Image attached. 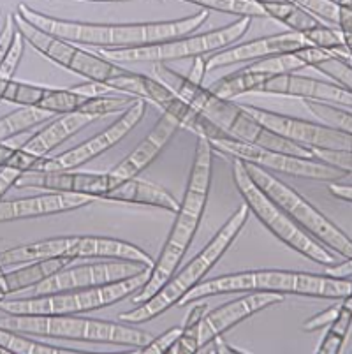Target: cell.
<instances>
[{
	"label": "cell",
	"mask_w": 352,
	"mask_h": 354,
	"mask_svg": "<svg viewBox=\"0 0 352 354\" xmlns=\"http://www.w3.org/2000/svg\"><path fill=\"white\" fill-rule=\"evenodd\" d=\"M16 12L21 15L34 27L41 28L46 34L66 39L69 43L85 44V46L108 48H138L148 44L164 43L176 39L198 30L210 18L208 9L187 16L182 20L167 21H143V24H85V21H71L43 15L28 8L27 4H18Z\"/></svg>",
	"instance_id": "cell-1"
},
{
	"label": "cell",
	"mask_w": 352,
	"mask_h": 354,
	"mask_svg": "<svg viewBox=\"0 0 352 354\" xmlns=\"http://www.w3.org/2000/svg\"><path fill=\"white\" fill-rule=\"evenodd\" d=\"M212 169L213 148L206 138H199L183 199L180 201L178 210L174 212L176 217H174L173 226H171L159 257L154 261V266L150 268L147 284L132 295L131 301L134 305H140L151 298L180 268V263L185 257L194 236L201 226L203 215H205L206 205H208Z\"/></svg>",
	"instance_id": "cell-2"
},
{
	"label": "cell",
	"mask_w": 352,
	"mask_h": 354,
	"mask_svg": "<svg viewBox=\"0 0 352 354\" xmlns=\"http://www.w3.org/2000/svg\"><path fill=\"white\" fill-rule=\"evenodd\" d=\"M155 78L167 86L173 94L178 95L183 102L198 109L208 120L222 129L229 138L245 141V143L256 145V147L275 150V152L287 153V156L303 157V159H314L310 148L284 140L279 134L264 129L259 122L248 117L240 104L232 102L231 99H222L215 95L208 86L203 83L190 82L187 76L171 69L167 64L155 62Z\"/></svg>",
	"instance_id": "cell-3"
},
{
	"label": "cell",
	"mask_w": 352,
	"mask_h": 354,
	"mask_svg": "<svg viewBox=\"0 0 352 354\" xmlns=\"http://www.w3.org/2000/svg\"><path fill=\"white\" fill-rule=\"evenodd\" d=\"M232 292H279V295L344 300L345 296H351L352 282L331 279L324 273L317 275V273L287 272V270H250V272L229 273L201 282L183 296L178 307L196 304L208 296L232 295Z\"/></svg>",
	"instance_id": "cell-4"
},
{
	"label": "cell",
	"mask_w": 352,
	"mask_h": 354,
	"mask_svg": "<svg viewBox=\"0 0 352 354\" xmlns=\"http://www.w3.org/2000/svg\"><path fill=\"white\" fill-rule=\"evenodd\" d=\"M248 217H250V210L243 203L225 221V224L217 231V234L206 243V247L201 252L196 254L183 268L176 270L171 275L169 281L155 292L151 298L138 305L134 310L122 312L118 315V319L127 324H143L163 315L164 312H167L174 305H178L183 296L189 291H192L198 284H201L203 279L212 272L213 266L217 265L219 261L222 259V256L228 252L229 247L232 245V241L237 240L238 234L241 233V230L247 224Z\"/></svg>",
	"instance_id": "cell-5"
},
{
	"label": "cell",
	"mask_w": 352,
	"mask_h": 354,
	"mask_svg": "<svg viewBox=\"0 0 352 354\" xmlns=\"http://www.w3.org/2000/svg\"><path fill=\"white\" fill-rule=\"evenodd\" d=\"M0 326L19 333L50 337V339L77 340V342L115 344V346L138 347L145 346L154 335L129 326L127 323H113L92 317H77L76 314L64 315H12L0 317Z\"/></svg>",
	"instance_id": "cell-6"
},
{
	"label": "cell",
	"mask_w": 352,
	"mask_h": 354,
	"mask_svg": "<svg viewBox=\"0 0 352 354\" xmlns=\"http://www.w3.org/2000/svg\"><path fill=\"white\" fill-rule=\"evenodd\" d=\"M150 277V268L141 270L136 275L111 282V284L95 286L86 289H73V291L53 292L43 296H25L15 300L0 301V310L12 315H64L82 314V312L97 310L132 296L147 284Z\"/></svg>",
	"instance_id": "cell-7"
},
{
	"label": "cell",
	"mask_w": 352,
	"mask_h": 354,
	"mask_svg": "<svg viewBox=\"0 0 352 354\" xmlns=\"http://www.w3.org/2000/svg\"><path fill=\"white\" fill-rule=\"evenodd\" d=\"M232 182L237 185L250 214L256 215L263 222L264 227L275 234L282 243L317 265L326 266L337 263V254L319 243L314 236L305 233L273 199L268 198L250 178L245 162L238 159H232Z\"/></svg>",
	"instance_id": "cell-8"
},
{
	"label": "cell",
	"mask_w": 352,
	"mask_h": 354,
	"mask_svg": "<svg viewBox=\"0 0 352 354\" xmlns=\"http://www.w3.org/2000/svg\"><path fill=\"white\" fill-rule=\"evenodd\" d=\"M250 16H240L232 24L225 27L215 28V30L205 32L198 35H183L176 39L164 41V43L148 44V46L138 48H120V50H108L99 48L97 53L111 60V62H171V60L196 59V57H206L215 51L237 44L250 28Z\"/></svg>",
	"instance_id": "cell-9"
},
{
	"label": "cell",
	"mask_w": 352,
	"mask_h": 354,
	"mask_svg": "<svg viewBox=\"0 0 352 354\" xmlns=\"http://www.w3.org/2000/svg\"><path fill=\"white\" fill-rule=\"evenodd\" d=\"M245 167L257 187L268 198L273 199L305 233L314 236L319 243L333 250L338 256L352 257V241L349 234L344 233L335 222L329 221L322 212H319L308 199L303 198L298 191L280 182L263 167L252 164H245Z\"/></svg>",
	"instance_id": "cell-10"
},
{
	"label": "cell",
	"mask_w": 352,
	"mask_h": 354,
	"mask_svg": "<svg viewBox=\"0 0 352 354\" xmlns=\"http://www.w3.org/2000/svg\"><path fill=\"white\" fill-rule=\"evenodd\" d=\"M12 18H15L16 30L21 34L25 44L37 50L51 62L66 67V69L80 74L90 82L106 83L122 71V67L101 57L99 53H90L83 48L76 46L74 43L55 37V35L46 34L41 28L34 27L30 21L25 20L24 16L18 15V12H12Z\"/></svg>",
	"instance_id": "cell-11"
},
{
	"label": "cell",
	"mask_w": 352,
	"mask_h": 354,
	"mask_svg": "<svg viewBox=\"0 0 352 354\" xmlns=\"http://www.w3.org/2000/svg\"><path fill=\"white\" fill-rule=\"evenodd\" d=\"M213 152L222 156H229L245 164L263 167L266 171L284 173L289 176H298L305 180H319V182H340V180L351 176L349 173L319 162L314 159H303V157L287 156V153L268 150V148L256 147V145L245 143V141L234 140V138H215L208 140Z\"/></svg>",
	"instance_id": "cell-12"
},
{
	"label": "cell",
	"mask_w": 352,
	"mask_h": 354,
	"mask_svg": "<svg viewBox=\"0 0 352 354\" xmlns=\"http://www.w3.org/2000/svg\"><path fill=\"white\" fill-rule=\"evenodd\" d=\"M147 113V101L145 99L136 97L131 102L127 109H124V113L118 120L113 122L109 127L101 131L99 134L86 140L85 143L77 145V147L66 150L60 156L55 157H41L37 164V169L34 173H46V171H71V169H77L83 164L90 162L95 157L102 156L104 152L111 150L115 145L120 143L136 125L140 124Z\"/></svg>",
	"instance_id": "cell-13"
},
{
	"label": "cell",
	"mask_w": 352,
	"mask_h": 354,
	"mask_svg": "<svg viewBox=\"0 0 352 354\" xmlns=\"http://www.w3.org/2000/svg\"><path fill=\"white\" fill-rule=\"evenodd\" d=\"M240 108L248 117L259 122L264 129L279 134L284 140L302 145V147L338 148V150H351L352 147V134L338 131V129H331L322 124H315V122L277 113V111H270V109L256 108V106L240 104Z\"/></svg>",
	"instance_id": "cell-14"
},
{
	"label": "cell",
	"mask_w": 352,
	"mask_h": 354,
	"mask_svg": "<svg viewBox=\"0 0 352 354\" xmlns=\"http://www.w3.org/2000/svg\"><path fill=\"white\" fill-rule=\"evenodd\" d=\"M147 266L129 261H102V263H90V265H67L57 273L41 281L30 289L28 296L53 295V292L73 291V289H86L95 286L111 284L127 277L140 273Z\"/></svg>",
	"instance_id": "cell-15"
},
{
	"label": "cell",
	"mask_w": 352,
	"mask_h": 354,
	"mask_svg": "<svg viewBox=\"0 0 352 354\" xmlns=\"http://www.w3.org/2000/svg\"><path fill=\"white\" fill-rule=\"evenodd\" d=\"M116 183L111 173H89V171H46V173H24L16 182V189H39L44 192H69L95 198H104Z\"/></svg>",
	"instance_id": "cell-16"
},
{
	"label": "cell",
	"mask_w": 352,
	"mask_h": 354,
	"mask_svg": "<svg viewBox=\"0 0 352 354\" xmlns=\"http://www.w3.org/2000/svg\"><path fill=\"white\" fill-rule=\"evenodd\" d=\"M284 300H286V295H279V292H247L241 298L208 310L199 323V351L210 346L215 337L225 333L241 321L248 319L256 312L264 310L271 305L282 304Z\"/></svg>",
	"instance_id": "cell-17"
},
{
	"label": "cell",
	"mask_w": 352,
	"mask_h": 354,
	"mask_svg": "<svg viewBox=\"0 0 352 354\" xmlns=\"http://www.w3.org/2000/svg\"><path fill=\"white\" fill-rule=\"evenodd\" d=\"M310 46L308 41L299 32H282V34L266 35L259 39L248 41V43L232 44L221 51L206 55V69H221V67L234 66L240 62H250V60H261L271 57V55L290 53V51L302 50Z\"/></svg>",
	"instance_id": "cell-18"
},
{
	"label": "cell",
	"mask_w": 352,
	"mask_h": 354,
	"mask_svg": "<svg viewBox=\"0 0 352 354\" xmlns=\"http://www.w3.org/2000/svg\"><path fill=\"white\" fill-rule=\"evenodd\" d=\"M257 94H273V95H289V97L310 99V101H324L331 104L352 108V92L337 85L333 82H322V80L299 76L295 73L275 74L270 76L261 85Z\"/></svg>",
	"instance_id": "cell-19"
},
{
	"label": "cell",
	"mask_w": 352,
	"mask_h": 354,
	"mask_svg": "<svg viewBox=\"0 0 352 354\" xmlns=\"http://www.w3.org/2000/svg\"><path fill=\"white\" fill-rule=\"evenodd\" d=\"M180 127L182 124L178 122V118H174L169 113H163V117L157 120L155 127L145 136V140L109 171L113 178L124 182V180L140 176L160 156V152L173 140L174 134L178 133Z\"/></svg>",
	"instance_id": "cell-20"
},
{
	"label": "cell",
	"mask_w": 352,
	"mask_h": 354,
	"mask_svg": "<svg viewBox=\"0 0 352 354\" xmlns=\"http://www.w3.org/2000/svg\"><path fill=\"white\" fill-rule=\"evenodd\" d=\"M93 201L92 196L69 194V192H46L30 198L0 199V222L24 221V218L46 217V215L64 214L77 208L89 207Z\"/></svg>",
	"instance_id": "cell-21"
},
{
	"label": "cell",
	"mask_w": 352,
	"mask_h": 354,
	"mask_svg": "<svg viewBox=\"0 0 352 354\" xmlns=\"http://www.w3.org/2000/svg\"><path fill=\"white\" fill-rule=\"evenodd\" d=\"M95 120L93 117L83 113H66L60 115L55 120L48 122L43 129H39L37 133L32 134L27 141L19 148H24L25 152L32 153L35 157H48V153L53 152L58 145H62L74 134H77L82 129L90 125Z\"/></svg>",
	"instance_id": "cell-22"
},
{
	"label": "cell",
	"mask_w": 352,
	"mask_h": 354,
	"mask_svg": "<svg viewBox=\"0 0 352 354\" xmlns=\"http://www.w3.org/2000/svg\"><path fill=\"white\" fill-rule=\"evenodd\" d=\"M102 199L131 203V205H145V207L163 208L167 212H176L180 207V201L169 191H166L157 183L138 178V176L116 183Z\"/></svg>",
	"instance_id": "cell-23"
},
{
	"label": "cell",
	"mask_w": 352,
	"mask_h": 354,
	"mask_svg": "<svg viewBox=\"0 0 352 354\" xmlns=\"http://www.w3.org/2000/svg\"><path fill=\"white\" fill-rule=\"evenodd\" d=\"M50 257H67V236L48 238V240L34 241L27 245H18L0 252V265L21 266L34 261L50 259Z\"/></svg>",
	"instance_id": "cell-24"
},
{
	"label": "cell",
	"mask_w": 352,
	"mask_h": 354,
	"mask_svg": "<svg viewBox=\"0 0 352 354\" xmlns=\"http://www.w3.org/2000/svg\"><path fill=\"white\" fill-rule=\"evenodd\" d=\"M270 76L261 73H254V71H248L247 67H243L238 73H232L224 76V78H219L217 82H213L208 86L213 94L219 95L222 99H234L238 95L252 94V92H259L261 85H263Z\"/></svg>",
	"instance_id": "cell-25"
},
{
	"label": "cell",
	"mask_w": 352,
	"mask_h": 354,
	"mask_svg": "<svg viewBox=\"0 0 352 354\" xmlns=\"http://www.w3.org/2000/svg\"><path fill=\"white\" fill-rule=\"evenodd\" d=\"M55 113L41 109L37 106H21L9 115L0 118V143H6L11 138L30 131L32 127L44 124L50 120Z\"/></svg>",
	"instance_id": "cell-26"
},
{
	"label": "cell",
	"mask_w": 352,
	"mask_h": 354,
	"mask_svg": "<svg viewBox=\"0 0 352 354\" xmlns=\"http://www.w3.org/2000/svg\"><path fill=\"white\" fill-rule=\"evenodd\" d=\"M263 9L268 18H273V20L280 21V24L289 27L293 32H299V34L321 24L315 16L303 11L302 8L295 6L289 0L268 2V4H263Z\"/></svg>",
	"instance_id": "cell-27"
},
{
	"label": "cell",
	"mask_w": 352,
	"mask_h": 354,
	"mask_svg": "<svg viewBox=\"0 0 352 354\" xmlns=\"http://www.w3.org/2000/svg\"><path fill=\"white\" fill-rule=\"evenodd\" d=\"M0 346L8 353L16 354H74L80 351L67 349V347L51 346L46 342H37V340L28 339L27 333L9 330V328L0 326Z\"/></svg>",
	"instance_id": "cell-28"
},
{
	"label": "cell",
	"mask_w": 352,
	"mask_h": 354,
	"mask_svg": "<svg viewBox=\"0 0 352 354\" xmlns=\"http://www.w3.org/2000/svg\"><path fill=\"white\" fill-rule=\"evenodd\" d=\"M340 314L337 319L328 326V331L321 339L319 346L315 347L317 354H337L342 351L345 339H347L349 330H351V319H352V296H345L344 300H340Z\"/></svg>",
	"instance_id": "cell-29"
},
{
	"label": "cell",
	"mask_w": 352,
	"mask_h": 354,
	"mask_svg": "<svg viewBox=\"0 0 352 354\" xmlns=\"http://www.w3.org/2000/svg\"><path fill=\"white\" fill-rule=\"evenodd\" d=\"M303 104L306 106V109H308L310 113L314 115L322 125L352 134L351 108L342 109L338 104H331V102L324 101H310V99H303Z\"/></svg>",
	"instance_id": "cell-30"
},
{
	"label": "cell",
	"mask_w": 352,
	"mask_h": 354,
	"mask_svg": "<svg viewBox=\"0 0 352 354\" xmlns=\"http://www.w3.org/2000/svg\"><path fill=\"white\" fill-rule=\"evenodd\" d=\"M86 95L80 94L74 88H46L43 99L39 101L37 108L46 109L55 115H66V113H80L82 106L86 102Z\"/></svg>",
	"instance_id": "cell-31"
},
{
	"label": "cell",
	"mask_w": 352,
	"mask_h": 354,
	"mask_svg": "<svg viewBox=\"0 0 352 354\" xmlns=\"http://www.w3.org/2000/svg\"><path fill=\"white\" fill-rule=\"evenodd\" d=\"M185 2L201 6V8L208 9V11L250 16V18H268L263 6L254 2V0H185Z\"/></svg>",
	"instance_id": "cell-32"
},
{
	"label": "cell",
	"mask_w": 352,
	"mask_h": 354,
	"mask_svg": "<svg viewBox=\"0 0 352 354\" xmlns=\"http://www.w3.org/2000/svg\"><path fill=\"white\" fill-rule=\"evenodd\" d=\"M305 64L295 55V51L290 53H280V55H271L266 59H261L248 66V71L254 73L266 74V76H275V74H287V73H296V71L305 69Z\"/></svg>",
	"instance_id": "cell-33"
},
{
	"label": "cell",
	"mask_w": 352,
	"mask_h": 354,
	"mask_svg": "<svg viewBox=\"0 0 352 354\" xmlns=\"http://www.w3.org/2000/svg\"><path fill=\"white\" fill-rule=\"evenodd\" d=\"M132 95L122 94V95H99V97H89L85 104L82 106L80 113L89 115L93 118L108 117L111 113H118V111H124L131 106V102L134 99H131Z\"/></svg>",
	"instance_id": "cell-34"
},
{
	"label": "cell",
	"mask_w": 352,
	"mask_h": 354,
	"mask_svg": "<svg viewBox=\"0 0 352 354\" xmlns=\"http://www.w3.org/2000/svg\"><path fill=\"white\" fill-rule=\"evenodd\" d=\"M46 88L48 86L32 85V83L11 80L8 88H6L2 101L12 102V104H19V106H37L39 101L43 99Z\"/></svg>",
	"instance_id": "cell-35"
},
{
	"label": "cell",
	"mask_w": 352,
	"mask_h": 354,
	"mask_svg": "<svg viewBox=\"0 0 352 354\" xmlns=\"http://www.w3.org/2000/svg\"><path fill=\"white\" fill-rule=\"evenodd\" d=\"M302 34L303 37L308 41L310 46L322 48V50H333V48L342 46V44H347L344 41V35H342V32L338 30V28L326 27L324 24L315 25V27L302 32Z\"/></svg>",
	"instance_id": "cell-36"
},
{
	"label": "cell",
	"mask_w": 352,
	"mask_h": 354,
	"mask_svg": "<svg viewBox=\"0 0 352 354\" xmlns=\"http://www.w3.org/2000/svg\"><path fill=\"white\" fill-rule=\"evenodd\" d=\"M303 11L331 25H338V4L337 0H289Z\"/></svg>",
	"instance_id": "cell-37"
},
{
	"label": "cell",
	"mask_w": 352,
	"mask_h": 354,
	"mask_svg": "<svg viewBox=\"0 0 352 354\" xmlns=\"http://www.w3.org/2000/svg\"><path fill=\"white\" fill-rule=\"evenodd\" d=\"M315 71H319V73L326 74L329 80L333 83H337V85L344 86V88L351 90L352 86V66H349V64L342 62V60L335 59V57H329L328 60H324V62L317 64V66L314 67Z\"/></svg>",
	"instance_id": "cell-38"
},
{
	"label": "cell",
	"mask_w": 352,
	"mask_h": 354,
	"mask_svg": "<svg viewBox=\"0 0 352 354\" xmlns=\"http://www.w3.org/2000/svg\"><path fill=\"white\" fill-rule=\"evenodd\" d=\"M314 160L333 166L342 171L352 173V152L351 150H338V148H310Z\"/></svg>",
	"instance_id": "cell-39"
},
{
	"label": "cell",
	"mask_w": 352,
	"mask_h": 354,
	"mask_svg": "<svg viewBox=\"0 0 352 354\" xmlns=\"http://www.w3.org/2000/svg\"><path fill=\"white\" fill-rule=\"evenodd\" d=\"M183 328L182 326H174L169 328L167 331L160 333L159 337H151V340L145 346L138 347V353L143 354H163V353H169L173 349V346L176 344V340L180 339V335H182Z\"/></svg>",
	"instance_id": "cell-40"
},
{
	"label": "cell",
	"mask_w": 352,
	"mask_h": 354,
	"mask_svg": "<svg viewBox=\"0 0 352 354\" xmlns=\"http://www.w3.org/2000/svg\"><path fill=\"white\" fill-rule=\"evenodd\" d=\"M340 307H342L340 304L331 305V307L326 308V310L315 314L314 317L306 319L305 323H303V331H306V333H312V331H319V330H324V328H328L329 324L333 323V321L338 317V314H340Z\"/></svg>",
	"instance_id": "cell-41"
},
{
	"label": "cell",
	"mask_w": 352,
	"mask_h": 354,
	"mask_svg": "<svg viewBox=\"0 0 352 354\" xmlns=\"http://www.w3.org/2000/svg\"><path fill=\"white\" fill-rule=\"evenodd\" d=\"M324 275L340 281H351L352 279V257H344V261H337L333 265L324 266Z\"/></svg>",
	"instance_id": "cell-42"
},
{
	"label": "cell",
	"mask_w": 352,
	"mask_h": 354,
	"mask_svg": "<svg viewBox=\"0 0 352 354\" xmlns=\"http://www.w3.org/2000/svg\"><path fill=\"white\" fill-rule=\"evenodd\" d=\"M21 175H24V173L18 171V169H15V167L11 166L0 167V199L4 198V196L15 187L16 182H18Z\"/></svg>",
	"instance_id": "cell-43"
},
{
	"label": "cell",
	"mask_w": 352,
	"mask_h": 354,
	"mask_svg": "<svg viewBox=\"0 0 352 354\" xmlns=\"http://www.w3.org/2000/svg\"><path fill=\"white\" fill-rule=\"evenodd\" d=\"M338 30L344 35V41L351 46L352 39V8L338 6Z\"/></svg>",
	"instance_id": "cell-44"
},
{
	"label": "cell",
	"mask_w": 352,
	"mask_h": 354,
	"mask_svg": "<svg viewBox=\"0 0 352 354\" xmlns=\"http://www.w3.org/2000/svg\"><path fill=\"white\" fill-rule=\"evenodd\" d=\"M74 90L80 92V94L86 95V97H99V95H106L109 94V92H113L106 83L90 82V80L86 83H83V85H77Z\"/></svg>",
	"instance_id": "cell-45"
},
{
	"label": "cell",
	"mask_w": 352,
	"mask_h": 354,
	"mask_svg": "<svg viewBox=\"0 0 352 354\" xmlns=\"http://www.w3.org/2000/svg\"><path fill=\"white\" fill-rule=\"evenodd\" d=\"M206 73H208V69H206V57H196L192 67H190V73L187 74V78L194 83H203Z\"/></svg>",
	"instance_id": "cell-46"
},
{
	"label": "cell",
	"mask_w": 352,
	"mask_h": 354,
	"mask_svg": "<svg viewBox=\"0 0 352 354\" xmlns=\"http://www.w3.org/2000/svg\"><path fill=\"white\" fill-rule=\"evenodd\" d=\"M329 192L335 196V198L342 199L345 203H351L352 201V189L351 185H340V183H335V182H329L328 185Z\"/></svg>",
	"instance_id": "cell-47"
},
{
	"label": "cell",
	"mask_w": 352,
	"mask_h": 354,
	"mask_svg": "<svg viewBox=\"0 0 352 354\" xmlns=\"http://www.w3.org/2000/svg\"><path fill=\"white\" fill-rule=\"evenodd\" d=\"M206 312H208V305L206 304L196 305V307L190 310L189 317L185 319V324H183V326H194V324H199L203 321V317L206 315Z\"/></svg>",
	"instance_id": "cell-48"
},
{
	"label": "cell",
	"mask_w": 352,
	"mask_h": 354,
	"mask_svg": "<svg viewBox=\"0 0 352 354\" xmlns=\"http://www.w3.org/2000/svg\"><path fill=\"white\" fill-rule=\"evenodd\" d=\"M210 344H212V347H213V353H217V354H222V353H245V351L229 346V344L225 342L224 339H222L221 335H219V337H215V339H213Z\"/></svg>",
	"instance_id": "cell-49"
},
{
	"label": "cell",
	"mask_w": 352,
	"mask_h": 354,
	"mask_svg": "<svg viewBox=\"0 0 352 354\" xmlns=\"http://www.w3.org/2000/svg\"><path fill=\"white\" fill-rule=\"evenodd\" d=\"M15 150H16V148L11 147V145L0 143V167L6 166V164L9 162V159H11V157H12Z\"/></svg>",
	"instance_id": "cell-50"
},
{
	"label": "cell",
	"mask_w": 352,
	"mask_h": 354,
	"mask_svg": "<svg viewBox=\"0 0 352 354\" xmlns=\"http://www.w3.org/2000/svg\"><path fill=\"white\" fill-rule=\"evenodd\" d=\"M4 273H6V272H4ZM8 295H11V292H9L8 281H6V275H4V279L0 281V296H8Z\"/></svg>",
	"instance_id": "cell-51"
},
{
	"label": "cell",
	"mask_w": 352,
	"mask_h": 354,
	"mask_svg": "<svg viewBox=\"0 0 352 354\" xmlns=\"http://www.w3.org/2000/svg\"><path fill=\"white\" fill-rule=\"evenodd\" d=\"M338 6H345V8H352V0H337Z\"/></svg>",
	"instance_id": "cell-52"
},
{
	"label": "cell",
	"mask_w": 352,
	"mask_h": 354,
	"mask_svg": "<svg viewBox=\"0 0 352 354\" xmlns=\"http://www.w3.org/2000/svg\"><path fill=\"white\" fill-rule=\"evenodd\" d=\"M86 2H129V0H86Z\"/></svg>",
	"instance_id": "cell-53"
},
{
	"label": "cell",
	"mask_w": 352,
	"mask_h": 354,
	"mask_svg": "<svg viewBox=\"0 0 352 354\" xmlns=\"http://www.w3.org/2000/svg\"><path fill=\"white\" fill-rule=\"evenodd\" d=\"M254 2H257V4H268V2H279V0H254Z\"/></svg>",
	"instance_id": "cell-54"
},
{
	"label": "cell",
	"mask_w": 352,
	"mask_h": 354,
	"mask_svg": "<svg viewBox=\"0 0 352 354\" xmlns=\"http://www.w3.org/2000/svg\"><path fill=\"white\" fill-rule=\"evenodd\" d=\"M2 279H4V266L0 265V281H2Z\"/></svg>",
	"instance_id": "cell-55"
},
{
	"label": "cell",
	"mask_w": 352,
	"mask_h": 354,
	"mask_svg": "<svg viewBox=\"0 0 352 354\" xmlns=\"http://www.w3.org/2000/svg\"><path fill=\"white\" fill-rule=\"evenodd\" d=\"M0 354H9V353H8V351H6V349H4V347L0 346Z\"/></svg>",
	"instance_id": "cell-56"
},
{
	"label": "cell",
	"mask_w": 352,
	"mask_h": 354,
	"mask_svg": "<svg viewBox=\"0 0 352 354\" xmlns=\"http://www.w3.org/2000/svg\"><path fill=\"white\" fill-rule=\"evenodd\" d=\"M2 298H4V296H0V301H2Z\"/></svg>",
	"instance_id": "cell-57"
},
{
	"label": "cell",
	"mask_w": 352,
	"mask_h": 354,
	"mask_svg": "<svg viewBox=\"0 0 352 354\" xmlns=\"http://www.w3.org/2000/svg\"><path fill=\"white\" fill-rule=\"evenodd\" d=\"M0 27H2V25H0Z\"/></svg>",
	"instance_id": "cell-58"
}]
</instances>
